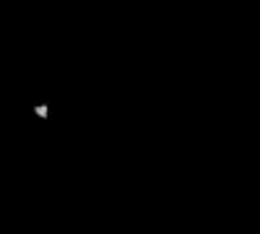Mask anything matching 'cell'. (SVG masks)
Instances as JSON below:
<instances>
[{
	"mask_svg": "<svg viewBox=\"0 0 260 234\" xmlns=\"http://www.w3.org/2000/svg\"><path fill=\"white\" fill-rule=\"evenodd\" d=\"M34 115H37L42 122H47V120H50V107H47V102L37 104V107H34Z\"/></svg>",
	"mask_w": 260,
	"mask_h": 234,
	"instance_id": "cell-1",
	"label": "cell"
}]
</instances>
